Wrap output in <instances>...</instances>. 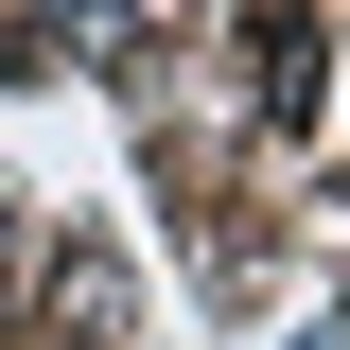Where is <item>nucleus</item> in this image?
Instances as JSON below:
<instances>
[{
	"instance_id": "nucleus-1",
	"label": "nucleus",
	"mask_w": 350,
	"mask_h": 350,
	"mask_svg": "<svg viewBox=\"0 0 350 350\" xmlns=\"http://www.w3.org/2000/svg\"><path fill=\"white\" fill-rule=\"evenodd\" d=\"M36 333H53V350H123V333H140V262L105 245V228H70V245L36 262Z\"/></svg>"
},
{
	"instance_id": "nucleus-2",
	"label": "nucleus",
	"mask_w": 350,
	"mask_h": 350,
	"mask_svg": "<svg viewBox=\"0 0 350 350\" xmlns=\"http://www.w3.org/2000/svg\"><path fill=\"white\" fill-rule=\"evenodd\" d=\"M245 88H262V123H315V88H333V36H315L298 0H262V18H245Z\"/></svg>"
},
{
	"instance_id": "nucleus-3",
	"label": "nucleus",
	"mask_w": 350,
	"mask_h": 350,
	"mask_svg": "<svg viewBox=\"0 0 350 350\" xmlns=\"http://www.w3.org/2000/svg\"><path fill=\"white\" fill-rule=\"evenodd\" d=\"M298 350H350V315H315V333H298Z\"/></svg>"
}]
</instances>
